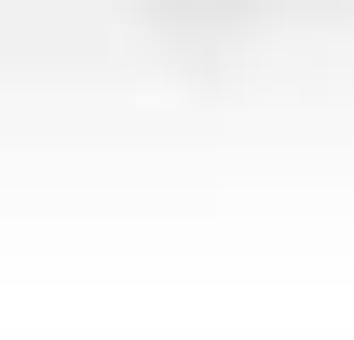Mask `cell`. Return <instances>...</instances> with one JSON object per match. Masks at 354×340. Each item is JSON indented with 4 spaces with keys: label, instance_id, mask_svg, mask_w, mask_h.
Instances as JSON below:
<instances>
[{
    "label": "cell",
    "instance_id": "1",
    "mask_svg": "<svg viewBox=\"0 0 354 340\" xmlns=\"http://www.w3.org/2000/svg\"><path fill=\"white\" fill-rule=\"evenodd\" d=\"M0 14H68V0H0Z\"/></svg>",
    "mask_w": 354,
    "mask_h": 340
}]
</instances>
